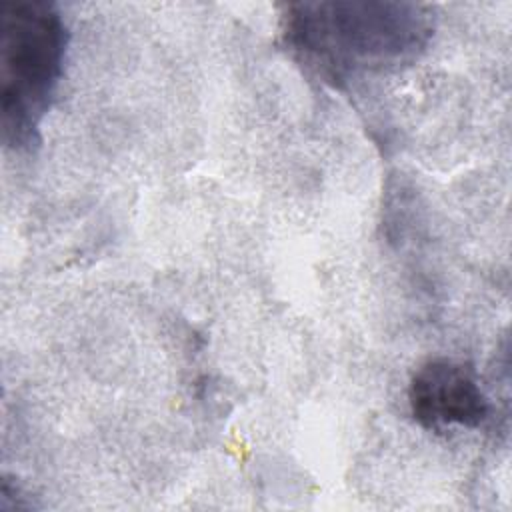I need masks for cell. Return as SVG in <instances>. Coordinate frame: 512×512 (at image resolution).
<instances>
[{"mask_svg":"<svg viewBox=\"0 0 512 512\" xmlns=\"http://www.w3.org/2000/svg\"><path fill=\"white\" fill-rule=\"evenodd\" d=\"M432 16L412 2H298L282 14V42L310 74L342 88L416 60L432 38Z\"/></svg>","mask_w":512,"mask_h":512,"instance_id":"obj_1","label":"cell"},{"mask_svg":"<svg viewBox=\"0 0 512 512\" xmlns=\"http://www.w3.org/2000/svg\"><path fill=\"white\" fill-rule=\"evenodd\" d=\"M68 30L56 4L0 2V128L12 150L38 142L64 72Z\"/></svg>","mask_w":512,"mask_h":512,"instance_id":"obj_2","label":"cell"},{"mask_svg":"<svg viewBox=\"0 0 512 512\" xmlns=\"http://www.w3.org/2000/svg\"><path fill=\"white\" fill-rule=\"evenodd\" d=\"M408 404L414 420L434 432L474 430L490 416V402L476 370L452 358H432L412 374Z\"/></svg>","mask_w":512,"mask_h":512,"instance_id":"obj_3","label":"cell"}]
</instances>
